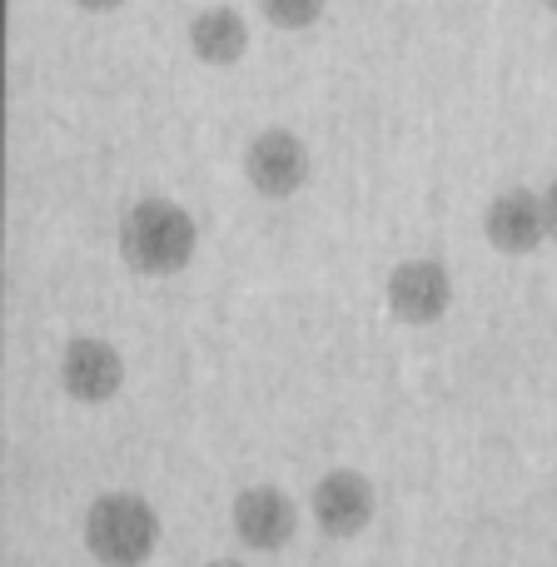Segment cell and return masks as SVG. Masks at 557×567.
<instances>
[{"label": "cell", "mask_w": 557, "mask_h": 567, "mask_svg": "<svg viewBox=\"0 0 557 567\" xmlns=\"http://www.w3.org/2000/svg\"><path fill=\"white\" fill-rule=\"evenodd\" d=\"M543 6H548V10H557V0H543Z\"/></svg>", "instance_id": "14"}, {"label": "cell", "mask_w": 557, "mask_h": 567, "mask_svg": "<svg viewBox=\"0 0 557 567\" xmlns=\"http://www.w3.org/2000/svg\"><path fill=\"white\" fill-rule=\"evenodd\" d=\"M70 6L90 10V16H105V10H120V6H125V0H70Z\"/></svg>", "instance_id": "11"}, {"label": "cell", "mask_w": 557, "mask_h": 567, "mask_svg": "<svg viewBox=\"0 0 557 567\" xmlns=\"http://www.w3.org/2000/svg\"><path fill=\"white\" fill-rule=\"evenodd\" d=\"M309 169H313L309 145L283 125L259 130V135L245 145V179H249V189L265 199L299 195V189L309 185Z\"/></svg>", "instance_id": "4"}, {"label": "cell", "mask_w": 557, "mask_h": 567, "mask_svg": "<svg viewBox=\"0 0 557 567\" xmlns=\"http://www.w3.org/2000/svg\"><path fill=\"white\" fill-rule=\"evenodd\" d=\"M543 205H548V229H553V239H557V179L543 189Z\"/></svg>", "instance_id": "12"}, {"label": "cell", "mask_w": 557, "mask_h": 567, "mask_svg": "<svg viewBox=\"0 0 557 567\" xmlns=\"http://www.w3.org/2000/svg\"><path fill=\"white\" fill-rule=\"evenodd\" d=\"M309 513L323 538H359L379 513V493L359 468H329L309 493Z\"/></svg>", "instance_id": "5"}, {"label": "cell", "mask_w": 557, "mask_h": 567, "mask_svg": "<svg viewBox=\"0 0 557 567\" xmlns=\"http://www.w3.org/2000/svg\"><path fill=\"white\" fill-rule=\"evenodd\" d=\"M229 518H235V533L245 538V548L279 553L283 543H293V533H299V503L283 488H275V483H255V488L235 493Z\"/></svg>", "instance_id": "8"}, {"label": "cell", "mask_w": 557, "mask_h": 567, "mask_svg": "<svg viewBox=\"0 0 557 567\" xmlns=\"http://www.w3.org/2000/svg\"><path fill=\"white\" fill-rule=\"evenodd\" d=\"M383 299H389V313L399 323L429 329L453 309V275L439 259H403L383 284Z\"/></svg>", "instance_id": "6"}, {"label": "cell", "mask_w": 557, "mask_h": 567, "mask_svg": "<svg viewBox=\"0 0 557 567\" xmlns=\"http://www.w3.org/2000/svg\"><path fill=\"white\" fill-rule=\"evenodd\" d=\"M195 249H199L195 215L165 195L135 199L125 209V219H120V259H125V269H135L145 279H165L189 269Z\"/></svg>", "instance_id": "1"}, {"label": "cell", "mask_w": 557, "mask_h": 567, "mask_svg": "<svg viewBox=\"0 0 557 567\" xmlns=\"http://www.w3.org/2000/svg\"><path fill=\"white\" fill-rule=\"evenodd\" d=\"M483 235H488V245L498 249V255H508V259L538 255V249L553 239L543 195L538 189H528V185L498 189V195L488 199V209H483Z\"/></svg>", "instance_id": "3"}, {"label": "cell", "mask_w": 557, "mask_h": 567, "mask_svg": "<svg viewBox=\"0 0 557 567\" xmlns=\"http://www.w3.org/2000/svg\"><path fill=\"white\" fill-rule=\"evenodd\" d=\"M159 548V513L140 493H100L85 508V553L100 567H145Z\"/></svg>", "instance_id": "2"}, {"label": "cell", "mask_w": 557, "mask_h": 567, "mask_svg": "<svg viewBox=\"0 0 557 567\" xmlns=\"http://www.w3.org/2000/svg\"><path fill=\"white\" fill-rule=\"evenodd\" d=\"M205 567H245V563H235V558H215V563H205Z\"/></svg>", "instance_id": "13"}, {"label": "cell", "mask_w": 557, "mask_h": 567, "mask_svg": "<svg viewBox=\"0 0 557 567\" xmlns=\"http://www.w3.org/2000/svg\"><path fill=\"white\" fill-rule=\"evenodd\" d=\"M323 6L329 0H259V10L275 30H309L313 20H323Z\"/></svg>", "instance_id": "10"}, {"label": "cell", "mask_w": 557, "mask_h": 567, "mask_svg": "<svg viewBox=\"0 0 557 567\" xmlns=\"http://www.w3.org/2000/svg\"><path fill=\"white\" fill-rule=\"evenodd\" d=\"M189 50H195V60H205V65H215V70L239 65L249 50L245 16H239L235 6H205L189 20Z\"/></svg>", "instance_id": "9"}, {"label": "cell", "mask_w": 557, "mask_h": 567, "mask_svg": "<svg viewBox=\"0 0 557 567\" xmlns=\"http://www.w3.org/2000/svg\"><path fill=\"white\" fill-rule=\"evenodd\" d=\"M60 389L75 403H85V409H100V403H110L125 389V353L110 339L80 333V339H70L65 353H60Z\"/></svg>", "instance_id": "7"}]
</instances>
